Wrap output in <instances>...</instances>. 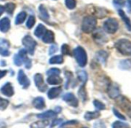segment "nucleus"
I'll return each instance as SVG.
<instances>
[{"instance_id":"6","label":"nucleus","mask_w":131,"mask_h":128,"mask_svg":"<svg viewBox=\"0 0 131 128\" xmlns=\"http://www.w3.org/2000/svg\"><path fill=\"white\" fill-rule=\"evenodd\" d=\"M23 44L25 46L27 52H29L30 55H33L36 47L37 46V42L34 40V39L29 36L27 35L23 39Z\"/></svg>"},{"instance_id":"50","label":"nucleus","mask_w":131,"mask_h":128,"mask_svg":"<svg viewBox=\"0 0 131 128\" xmlns=\"http://www.w3.org/2000/svg\"><path fill=\"white\" fill-rule=\"evenodd\" d=\"M61 110H62L61 107H59V106H56V113H60V112H61Z\"/></svg>"},{"instance_id":"36","label":"nucleus","mask_w":131,"mask_h":128,"mask_svg":"<svg viewBox=\"0 0 131 128\" xmlns=\"http://www.w3.org/2000/svg\"><path fill=\"white\" fill-rule=\"evenodd\" d=\"M9 102L6 99H3L2 97H0V110H4L7 108L9 106Z\"/></svg>"},{"instance_id":"38","label":"nucleus","mask_w":131,"mask_h":128,"mask_svg":"<svg viewBox=\"0 0 131 128\" xmlns=\"http://www.w3.org/2000/svg\"><path fill=\"white\" fill-rule=\"evenodd\" d=\"M36 23V19L33 16H30L26 22V27L28 29H32Z\"/></svg>"},{"instance_id":"7","label":"nucleus","mask_w":131,"mask_h":128,"mask_svg":"<svg viewBox=\"0 0 131 128\" xmlns=\"http://www.w3.org/2000/svg\"><path fill=\"white\" fill-rule=\"evenodd\" d=\"M106 92H107L109 97L113 100H116L121 96V91H120L119 87L116 83H109L107 89H106Z\"/></svg>"},{"instance_id":"14","label":"nucleus","mask_w":131,"mask_h":128,"mask_svg":"<svg viewBox=\"0 0 131 128\" xmlns=\"http://www.w3.org/2000/svg\"><path fill=\"white\" fill-rule=\"evenodd\" d=\"M18 54L22 57L23 62L25 63V67L26 69H30L32 67V61L30 59H29L27 57V51L26 49H22L19 50V52H18Z\"/></svg>"},{"instance_id":"2","label":"nucleus","mask_w":131,"mask_h":128,"mask_svg":"<svg viewBox=\"0 0 131 128\" xmlns=\"http://www.w3.org/2000/svg\"><path fill=\"white\" fill-rule=\"evenodd\" d=\"M96 19L93 16H86L82 21L81 29L85 33H90L94 31L96 27Z\"/></svg>"},{"instance_id":"21","label":"nucleus","mask_w":131,"mask_h":128,"mask_svg":"<svg viewBox=\"0 0 131 128\" xmlns=\"http://www.w3.org/2000/svg\"><path fill=\"white\" fill-rule=\"evenodd\" d=\"M47 83L50 85H58L62 83V79L59 75H50L47 78Z\"/></svg>"},{"instance_id":"18","label":"nucleus","mask_w":131,"mask_h":128,"mask_svg":"<svg viewBox=\"0 0 131 128\" xmlns=\"http://www.w3.org/2000/svg\"><path fill=\"white\" fill-rule=\"evenodd\" d=\"M61 93H62V87H52V88H51L48 91L47 96H48V98L49 99L52 100V99H55V98L58 97L60 95Z\"/></svg>"},{"instance_id":"5","label":"nucleus","mask_w":131,"mask_h":128,"mask_svg":"<svg viewBox=\"0 0 131 128\" xmlns=\"http://www.w3.org/2000/svg\"><path fill=\"white\" fill-rule=\"evenodd\" d=\"M93 39L98 46H103L108 42V37L105 33V31L101 29H94L93 33Z\"/></svg>"},{"instance_id":"39","label":"nucleus","mask_w":131,"mask_h":128,"mask_svg":"<svg viewBox=\"0 0 131 128\" xmlns=\"http://www.w3.org/2000/svg\"><path fill=\"white\" fill-rule=\"evenodd\" d=\"M49 124V123L47 121H43V120H41V121H39V122H36V123H33L32 124H31V127H45L47 125Z\"/></svg>"},{"instance_id":"31","label":"nucleus","mask_w":131,"mask_h":128,"mask_svg":"<svg viewBox=\"0 0 131 128\" xmlns=\"http://www.w3.org/2000/svg\"><path fill=\"white\" fill-rule=\"evenodd\" d=\"M39 13H40V15H41V16H42V18L43 19H46V20L49 19V13H48L47 9L45 8L44 6L40 5V6H39Z\"/></svg>"},{"instance_id":"40","label":"nucleus","mask_w":131,"mask_h":128,"mask_svg":"<svg viewBox=\"0 0 131 128\" xmlns=\"http://www.w3.org/2000/svg\"><path fill=\"white\" fill-rule=\"evenodd\" d=\"M125 0H113V6L117 9H121L124 4H125Z\"/></svg>"},{"instance_id":"10","label":"nucleus","mask_w":131,"mask_h":128,"mask_svg":"<svg viewBox=\"0 0 131 128\" xmlns=\"http://www.w3.org/2000/svg\"><path fill=\"white\" fill-rule=\"evenodd\" d=\"M9 42L5 39H0V55L3 56H9Z\"/></svg>"},{"instance_id":"8","label":"nucleus","mask_w":131,"mask_h":128,"mask_svg":"<svg viewBox=\"0 0 131 128\" xmlns=\"http://www.w3.org/2000/svg\"><path fill=\"white\" fill-rule=\"evenodd\" d=\"M34 82L35 84L37 87V89L40 91V92H45L47 90V86L44 82V79L42 74L40 73H36L34 76Z\"/></svg>"},{"instance_id":"27","label":"nucleus","mask_w":131,"mask_h":128,"mask_svg":"<svg viewBox=\"0 0 131 128\" xmlns=\"http://www.w3.org/2000/svg\"><path fill=\"white\" fill-rule=\"evenodd\" d=\"M78 93H79V96H80V99L82 100V101L86 102L87 100V93L85 89V83H83V85L80 87V88L78 91Z\"/></svg>"},{"instance_id":"52","label":"nucleus","mask_w":131,"mask_h":128,"mask_svg":"<svg viewBox=\"0 0 131 128\" xmlns=\"http://www.w3.org/2000/svg\"><path fill=\"white\" fill-rule=\"evenodd\" d=\"M0 1H3V0H0Z\"/></svg>"},{"instance_id":"29","label":"nucleus","mask_w":131,"mask_h":128,"mask_svg":"<svg viewBox=\"0 0 131 128\" xmlns=\"http://www.w3.org/2000/svg\"><path fill=\"white\" fill-rule=\"evenodd\" d=\"M63 62V58L61 55L54 56L51 57L49 60V64H61Z\"/></svg>"},{"instance_id":"43","label":"nucleus","mask_w":131,"mask_h":128,"mask_svg":"<svg viewBox=\"0 0 131 128\" xmlns=\"http://www.w3.org/2000/svg\"><path fill=\"white\" fill-rule=\"evenodd\" d=\"M61 52L63 55H70V47L67 44H63L61 47Z\"/></svg>"},{"instance_id":"22","label":"nucleus","mask_w":131,"mask_h":128,"mask_svg":"<svg viewBox=\"0 0 131 128\" xmlns=\"http://www.w3.org/2000/svg\"><path fill=\"white\" fill-rule=\"evenodd\" d=\"M55 36L52 31H47L45 33V34L42 36V42L45 43H52L54 42Z\"/></svg>"},{"instance_id":"45","label":"nucleus","mask_w":131,"mask_h":128,"mask_svg":"<svg viewBox=\"0 0 131 128\" xmlns=\"http://www.w3.org/2000/svg\"><path fill=\"white\" fill-rule=\"evenodd\" d=\"M57 49H58V47H57L56 45H55V44L51 45L49 49V55H52L53 53H55L57 51Z\"/></svg>"},{"instance_id":"34","label":"nucleus","mask_w":131,"mask_h":128,"mask_svg":"<svg viewBox=\"0 0 131 128\" xmlns=\"http://www.w3.org/2000/svg\"><path fill=\"white\" fill-rule=\"evenodd\" d=\"M93 105L97 110H104L106 109V105L100 100H95L93 101Z\"/></svg>"},{"instance_id":"1","label":"nucleus","mask_w":131,"mask_h":128,"mask_svg":"<svg viewBox=\"0 0 131 128\" xmlns=\"http://www.w3.org/2000/svg\"><path fill=\"white\" fill-rule=\"evenodd\" d=\"M114 47L123 56H131V41L127 39H119L114 43Z\"/></svg>"},{"instance_id":"9","label":"nucleus","mask_w":131,"mask_h":128,"mask_svg":"<svg viewBox=\"0 0 131 128\" xmlns=\"http://www.w3.org/2000/svg\"><path fill=\"white\" fill-rule=\"evenodd\" d=\"M62 100L73 107H77L79 105V101L77 98L72 93H67L64 94L62 96Z\"/></svg>"},{"instance_id":"20","label":"nucleus","mask_w":131,"mask_h":128,"mask_svg":"<svg viewBox=\"0 0 131 128\" xmlns=\"http://www.w3.org/2000/svg\"><path fill=\"white\" fill-rule=\"evenodd\" d=\"M56 115H57L56 112H55L53 110H47L44 113L37 114L36 116H37V118L41 119V120H47L49 118H54L56 116Z\"/></svg>"},{"instance_id":"24","label":"nucleus","mask_w":131,"mask_h":128,"mask_svg":"<svg viewBox=\"0 0 131 128\" xmlns=\"http://www.w3.org/2000/svg\"><path fill=\"white\" fill-rule=\"evenodd\" d=\"M46 32V27L42 24H39L38 26L36 28V29L34 31V34H35V36L36 37L40 38V37H42L45 34Z\"/></svg>"},{"instance_id":"37","label":"nucleus","mask_w":131,"mask_h":128,"mask_svg":"<svg viewBox=\"0 0 131 128\" xmlns=\"http://www.w3.org/2000/svg\"><path fill=\"white\" fill-rule=\"evenodd\" d=\"M13 60H14V63H15V65L17 66V67H20L22 66V64L23 62V60L22 59V57L17 53L14 56V58H13Z\"/></svg>"},{"instance_id":"53","label":"nucleus","mask_w":131,"mask_h":128,"mask_svg":"<svg viewBox=\"0 0 131 128\" xmlns=\"http://www.w3.org/2000/svg\"><path fill=\"white\" fill-rule=\"evenodd\" d=\"M130 1H131V0H130Z\"/></svg>"},{"instance_id":"33","label":"nucleus","mask_w":131,"mask_h":128,"mask_svg":"<svg viewBox=\"0 0 131 128\" xmlns=\"http://www.w3.org/2000/svg\"><path fill=\"white\" fill-rule=\"evenodd\" d=\"M112 127H113V128H125V127H129V125L128 123L122 122L120 120H116L112 123Z\"/></svg>"},{"instance_id":"13","label":"nucleus","mask_w":131,"mask_h":128,"mask_svg":"<svg viewBox=\"0 0 131 128\" xmlns=\"http://www.w3.org/2000/svg\"><path fill=\"white\" fill-rule=\"evenodd\" d=\"M95 57L98 62H100L102 65H105L109 57V53L105 50H100L96 53Z\"/></svg>"},{"instance_id":"26","label":"nucleus","mask_w":131,"mask_h":128,"mask_svg":"<svg viewBox=\"0 0 131 128\" xmlns=\"http://www.w3.org/2000/svg\"><path fill=\"white\" fill-rule=\"evenodd\" d=\"M107 13H108V11L105 9L104 8H96L94 13V15L96 17L102 19V18H104L107 15Z\"/></svg>"},{"instance_id":"35","label":"nucleus","mask_w":131,"mask_h":128,"mask_svg":"<svg viewBox=\"0 0 131 128\" xmlns=\"http://www.w3.org/2000/svg\"><path fill=\"white\" fill-rule=\"evenodd\" d=\"M65 4L69 9H73L77 6V2L76 0H65Z\"/></svg>"},{"instance_id":"42","label":"nucleus","mask_w":131,"mask_h":128,"mask_svg":"<svg viewBox=\"0 0 131 128\" xmlns=\"http://www.w3.org/2000/svg\"><path fill=\"white\" fill-rule=\"evenodd\" d=\"M61 73V71L57 69V68H52V69H49L47 72H46V74L48 76H50V75H60Z\"/></svg>"},{"instance_id":"46","label":"nucleus","mask_w":131,"mask_h":128,"mask_svg":"<svg viewBox=\"0 0 131 128\" xmlns=\"http://www.w3.org/2000/svg\"><path fill=\"white\" fill-rule=\"evenodd\" d=\"M126 9H127V12L129 13H131V1L130 0H127V1L125 2Z\"/></svg>"},{"instance_id":"23","label":"nucleus","mask_w":131,"mask_h":128,"mask_svg":"<svg viewBox=\"0 0 131 128\" xmlns=\"http://www.w3.org/2000/svg\"><path fill=\"white\" fill-rule=\"evenodd\" d=\"M100 116V113L99 111H87L86 112L85 115H84V119L87 121L92 120H95L97 119Z\"/></svg>"},{"instance_id":"51","label":"nucleus","mask_w":131,"mask_h":128,"mask_svg":"<svg viewBox=\"0 0 131 128\" xmlns=\"http://www.w3.org/2000/svg\"><path fill=\"white\" fill-rule=\"evenodd\" d=\"M6 61H4V60H2V61H0V65H2V66H6Z\"/></svg>"},{"instance_id":"4","label":"nucleus","mask_w":131,"mask_h":128,"mask_svg":"<svg viewBox=\"0 0 131 128\" xmlns=\"http://www.w3.org/2000/svg\"><path fill=\"white\" fill-rule=\"evenodd\" d=\"M103 30L109 34H114L119 29V22L115 18H109L103 23Z\"/></svg>"},{"instance_id":"30","label":"nucleus","mask_w":131,"mask_h":128,"mask_svg":"<svg viewBox=\"0 0 131 128\" xmlns=\"http://www.w3.org/2000/svg\"><path fill=\"white\" fill-rule=\"evenodd\" d=\"M4 7H5V11L6 12V13L9 15H12L16 9V5L13 3H8L6 4Z\"/></svg>"},{"instance_id":"32","label":"nucleus","mask_w":131,"mask_h":128,"mask_svg":"<svg viewBox=\"0 0 131 128\" xmlns=\"http://www.w3.org/2000/svg\"><path fill=\"white\" fill-rule=\"evenodd\" d=\"M119 67L123 70H127L131 68V64L128 60H122L119 62Z\"/></svg>"},{"instance_id":"44","label":"nucleus","mask_w":131,"mask_h":128,"mask_svg":"<svg viewBox=\"0 0 131 128\" xmlns=\"http://www.w3.org/2000/svg\"><path fill=\"white\" fill-rule=\"evenodd\" d=\"M77 123H78L77 120H70V121H67V122H65L63 123L59 124V126L63 127V126H69V125H75V124H77Z\"/></svg>"},{"instance_id":"16","label":"nucleus","mask_w":131,"mask_h":128,"mask_svg":"<svg viewBox=\"0 0 131 128\" xmlns=\"http://www.w3.org/2000/svg\"><path fill=\"white\" fill-rule=\"evenodd\" d=\"M10 26H11V23L9 18L4 17L0 20V31L2 33H7L9 30Z\"/></svg>"},{"instance_id":"25","label":"nucleus","mask_w":131,"mask_h":128,"mask_svg":"<svg viewBox=\"0 0 131 128\" xmlns=\"http://www.w3.org/2000/svg\"><path fill=\"white\" fill-rule=\"evenodd\" d=\"M26 16H27V13L26 12H21L19 13L16 17V20H15V23L16 25H20L22 23H23L26 19Z\"/></svg>"},{"instance_id":"3","label":"nucleus","mask_w":131,"mask_h":128,"mask_svg":"<svg viewBox=\"0 0 131 128\" xmlns=\"http://www.w3.org/2000/svg\"><path fill=\"white\" fill-rule=\"evenodd\" d=\"M73 55L74 57L78 63V65L80 67H84L87 64V54L86 50L81 47V46H77L74 50H73Z\"/></svg>"},{"instance_id":"11","label":"nucleus","mask_w":131,"mask_h":128,"mask_svg":"<svg viewBox=\"0 0 131 128\" xmlns=\"http://www.w3.org/2000/svg\"><path fill=\"white\" fill-rule=\"evenodd\" d=\"M18 82L23 87L24 89H26L29 87L30 85V81L29 80V78L27 77V76L26 75V73H24V71L23 70H19V73H18Z\"/></svg>"},{"instance_id":"17","label":"nucleus","mask_w":131,"mask_h":128,"mask_svg":"<svg viewBox=\"0 0 131 128\" xmlns=\"http://www.w3.org/2000/svg\"><path fill=\"white\" fill-rule=\"evenodd\" d=\"M120 106L123 108V110L126 113V114L131 117V102H129L126 98H122L120 100Z\"/></svg>"},{"instance_id":"49","label":"nucleus","mask_w":131,"mask_h":128,"mask_svg":"<svg viewBox=\"0 0 131 128\" xmlns=\"http://www.w3.org/2000/svg\"><path fill=\"white\" fill-rule=\"evenodd\" d=\"M5 12V7L3 6H0V16L3 15V13Z\"/></svg>"},{"instance_id":"19","label":"nucleus","mask_w":131,"mask_h":128,"mask_svg":"<svg viewBox=\"0 0 131 128\" xmlns=\"http://www.w3.org/2000/svg\"><path fill=\"white\" fill-rule=\"evenodd\" d=\"M32 105L33 106L37 109V110H42L45 106H46V104H45V100L43 97H36L33 101H32Z\"/></svg>"},{"instance_id":"15","label":"nucleus","mask_w":131,"mask_h":128,"mask_svg":"<svg viewBox=\"0 0 131 128\" xmlns=\"http://www.w3.org/2000/svg\"><path fill=\"white\" fill-rule=\"evenodd\" d=\"M118 14L119 16V17L121 18V19L123 20V22L124 23L126 29L131 32V21L130 19H129V17H127V16L126 15V13H124V11L121 9H118Z\"/></svg>"},{"instance_id":"47","label":"nucleus","mask_w":131,"mask_h":128,"mask_svg":"<svg viewBox=\"0 0 131 128\" xmlns=\"http://www.w3.org/2000/svg\"><path fill=\"white\" fill-rule=\"evenodd\" d=\"M61 122H62V119H55L54 121L52 122L51 126H55L56 125H59Z\"/></svg>"},{"instance_id":"28","label":"nucleus","mask_w":131,"mask_h":128,"mask_svg":"<svg viewBox=\"0 0 131 128\" xmlns=\"http://www.w3.org/2000/svg\"><path fill=\"white\" fill-rule=\"evenodd\" d=\"M77 77L83 83H86L88 80V75L87 73L84 70H80L77 72Z\"/></svg>"},{"instance_id":"48","label":"nucleus","mask_w":131,"mask_h":128,"mask_svg":"<svg viewBox=\"0 0 131 128\" xmlns=\"http://www.w3.org/2000/svg\"><path fill=\"white\" fill-rule=\"evenodd\" d=\"M7 74V70H0V79L3 78Z\"/></svg>"},{"instance_id":"41","label":"nucleus","mask_w":131,"mask_h":128,"mask_svg":"<svg viewBox=\"0 0 131 128\" xmlns=\"http://www.w3.org/2000/svg\"><path fill=\"white\" fill-rule=\"evenodd\" d=\"M113 114L118 118V119H120V120H126V116H124V115H123L119 110H117L116 108H113Z\"/></svg>"},{"instance_id":"12","label":"nucleus","mask_w":131,"mask_h":128,"mask_svg":"<svg viewBox=\"0 0 131 128\" xmlns=\"http://www.w3.org/2000/svg\"><path fill=\"white\" fill-rule=\"evenodd\" d=\"M0 91H1V93L3 95L9 97H11L12 96L14 95V88H13V85L11 84V83H9V82H7L6 83H5L2 87Z\"/></svg>"}]
</instances>
